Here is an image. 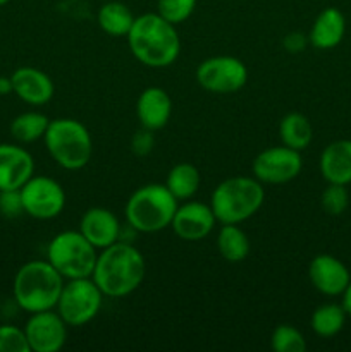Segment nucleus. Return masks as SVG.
Here are the masks:
<instances>
[{"instance_id":"nucleus-1","label":"nucleus","mask_w":351,"mask_h":352,"mask_svg":"<svg viewBox=\"0 0 351 352\" xmlns=\"http://www.w3.org/2000/svg\"><path fill=\"white\" fill-rule=\"evenodd\" d=\"M145 275L147 261L141 251L117 241L98 254L92 278L105 298L120 299L133 294L143 284Z\"/></svg>"},{"instance_id":"nucleus-2","label":"nucleus","mask_w":351,"mask_h":352,"mask_svg":"<svg viewBox=\"0 0 351 352\" xmlns=\"http://www.w3.org/2000/svg\"><path fill=\"white\" fill-rule=\"evenodd\" d=\"M126 38L133 57L147 67H169L181 54V38L176 24L169 23L158 12L134 17Z\"/></svg>"},{"instance_id":"nucleus-3","label":"nucleus","mask_w":351,"mask_h":352,"mask_svg":"<svg viewBox=\"0 0 351 352\" xmlns=\"http://www.w3.org/2000/svg\"><path fill=\"white\" fill-rule=\"evenodd\" d=\"M64 284V277L48 263V260H31L14 275V301L30 315L55 309Z\"/></svg>"},{"instance_id":"nucleus-4","label":"nucleus","mask_w":351,"mask_h":352,"mask_svg":"<svg viewBox=\"0 0 351 352\" xmlns=\"http://www.w3.org/2000/svg\"><path fill=\"white\" fill-rule=\"evenodd\" d=\"M265 201L264 186L258 179L234 175L213 189L210 208L220 223H243L257 215Z\"/></svg>"},{"instance_id":"nucleus-5","label":"nucleus","mask_w":351,"mask_h":352,"mask_svg":"<svg viewBox=\"0 0 351 352\" xmlns=\"http://www.w3.org/2000/svg\"><path fill=\"white\" fill-rule=\"evenodd\" d=\"M178 199L165 184H145L129 196L126 203V220L140 234H157L171 227L178 210Z\"/></svg>"},{"instance_id":"nucleus-6","label":"nucleus","mask_w":351,"mask_h":352,"mask_svg":"<svg viewBox=\"0 0 351 352\" xmlns=\"http://www.w3.org/2000/svg\"><path fill=\"white\" fill-rule=\"evenodd\" d=\"M43 141L48 155L65 170H81L93 157V140L88 127L71 117L52 119Z\"/></svg>"},{"instance_id":"nucleus-7","label":"nucleus","mask_w":351,"mask_h":352,"mask_svg":"<svg viewBox=\"0 0 351 352\" xmlns=\"http://www.w3.org/2000/svg\"><path fill=\"white\" fill-rule=\"evenodd\" d=\"M96 248L79 230H64L52 237L47 246V260L64 280L92 277L95 270Z\"/></svg>"},{"instance_id":"nucleus-8","label":"nucleus","mask_w":351,"mask_h":352,"mask_svg":"<svg viewBox=\"0 0 351 352\" xmlns=\"http://www.w3.org/2000/svg\"><path fill=\"white\" fill-rule=\"evenodd\" d=\"M105 296L92 277L65 280L55 309L67 327H83L96 318Z\"/></svg>"},{"instance_id":"nucleus-9","label":"nucleus","mask_w":351,"mask_h":352,"mask_svg":"<svg viewBox=\"0 0 351 352\" xmlns=\"http://www.w3.org/2000/svg\"><path fill=\"white\" fill-rule=\"evenodd\" d=\"M195 78L205 91L215 95H231L244 88L248 81V69L237 57L217 55L200 62Z\"/></svg>"},{"instance_id":"nucleus-10","label":"nucleus","mask_w":351,"mask_h":352,"mask_svg":"<svg viewBox=\"0 0 351 352\" xmlns=\"http://www.w3.org/2000/svg\"><path fill=\"white\" fill-rule=\"evenodd\" d=\"M19 192L24 213L34 220L57 219L65 208L64 188L47 175H33Z\"/></svg>"},{"instance_id":"nucleus-11","label":"nucleus","mask_w":351,"mask_h":352,"mask_svg":"<svg viewBox=\"0 0 351 352\" xmlns=\"http://www.w3.org/2000/svg\"><path fill=\"white\" fill-rule=\"evenodd\" d=\"M303 158L301 151L284 146H270L260 151L251 164L253 177L262 184H286L291 182L301 174Z\"/></svg>"},{"instance_id":"nucleus-12","label":"nucleus","mask_w":351,"mask_h":352,"mask_svg":"<svg viewBox=\"0 0 351 352\" xmlns=\"http://www.w3.org/2000/svg\"><path fill=\"white\" fill-rule=\"evenodd\" d=\"M24 333L31 352H58L67 340V323L54 309L31 313Z\"/></svg>"},{"instance_id":"nucleus-13","label":"nucleus","mask_w":351,"mask_h":352,"mask_svg":"<svg viewBox=\"0 0 351 352\" xmlns=\"http://www.w3.org/2000/svg\"><path fill=\"white\" fill-rule=\"evenodd\" d=\"M217 219L210 205L200 201H186L179 205L171 222V229L176 236L188 243H198L209 237L215 229Z\"/></svg>"},{"instance_id":"nucleus-14","label":"nucleus","mask_w":351,"mask_h":352,"mask_svg":"<svg viewBox=\"0 0 351 352\" xmlns=\"http://www.w3.org/2000/svg\"><path fill=\"white\" fill-rule=\"evenodd\" d=\"M308 278L313 287L323 296H343L351 282L350 270L332 254H317L308 267Z\"/></svg>"},{"instance_id":"nucleus-15","label":"nucleus","mask_w":351,"mask_h":352,"mask_svg":"<svg viewBox=\"0 0 351 352\" xmlns=\"http://www.w3.org/2000/svg\"><path fill=\"white\" fill-rule=\"evenodd\" d=\"M34 175V160L23 146L0 143V191L21 189Z\"/></svg>"},{"instance_id":"nucleus-16","label":"nucleus","mask_w":351,"mask_h":352,"mask_svg":"<svg viewBox=\"0 0 351 352\" xmlns=\"http://www.w3.org/2000/svg\"><path fill=\"white\" fill-rule=\"evenodd\" d=\"M10 79H12L14 95L28 105H47L54 98V81L47 72L40 71V69L24 65V67L16 69L10 74Z\"/></svg>"},{"instance_id":"nucleus-17","label":"nucleus","mask_w":351,"mask_h":352,"mask_svg":"<svg viewBox=\"0 0 351 352\" xmlns=\"http://www.w3.org/2000/svg\"><path fill=\"white\" fill-rule=\"evenodd\" d=\"M79 232L92 243L96 250H105L117 243L120 237L119 219L110 210L102 206H93L83 213L79 220Z\"/></svg>"},{"instance_id":"nucleus-18","label":"nucleus","mask_w":351,"mask_h":352,"mask_svg":"<svg viewBox=\"0 0 351 352\" xmlns=\"http://www.w3.org/2000/svg\"><path fill=\"white\" fill-rule=\"evenodd\" d=\"M136 116L141 127L148 131L164 129L172 116V100L160 86H148L140 93L136 102Z\"/></svg>"},{"instance_id":"nucleus-19","label":"nucleus","mask_w":351,"mask_h":352,"mask_svg":"<svg viewBox=\"0 0 351 352\" xmlns=\"http://www.w3.org/2000/svg\"><path fill=\"white\" fill-rule=\"evenodd\" d=\"M320 174L329 184H351V140L332 141L320 155Z\"/></svg>"},{"instance_id":"nucleus-20","label":"nucleus","mask_w":351,"mask_h":352,"mask_svg":"<svg viewBox=\"0 0 351 352\" xmlns=\"http://www.w3.org/2000/svg\"><path fill=\"white\" fill-rule=\"evenodd\" d=\"M344 33H346L344 14L336 7H327L313 21L308 33V43L319 50H330L343 41Z\"/></svg>"},{"instance_id":"nucleus-21","label":"nucleus","mask_w":351,"mask_h":352,"mask_svg":"<svg viewBox=\"0 0 351 352\" xmlns=\"http://www.w3.org/2000/svg\"><path fill=\"white\" fill-rule=\"evenodd\" d=\"M279 138L284 146L303 151L313 140V127L308 117L299 112H289L279 122Z\"/></svg>"},{"instance_id":"nucleus-22","label":"nucleus","mask_w":351,"mask_h":352,"mask_svg":"<svg viewBox=\"0 0 351 352\" xmlns=\"http://www.w3.org/2000/svg\"><path fill=\"white\" fill-rule=\"evenodd\" d=\"M200 184H202V174L195 165L188 164V162L174 165L169 170L167 181H165V186L178 201L191 199L198 192Z\"/></svg>"},{"instance_id":"nucleus-23","label":"nucleus","mask_w":351,"mask_h":352,"mask_svg":"<svg viewBox=\"0 0 351 352\" xmlns=\"http://www.w3.org/2000/svg\"><path fill=\"white\" fill-rule=\"evenodd\" d=\"M217 250L226 261L240 263L250 254V239L237 223H222L217 234Z\"/></svg>"},{"instance_id":"nucleus-24","label":"nucleus","mask_w":351,"mask_h":352,"mask_svg":"<svg viewBox=\"0 0 351 352\" xmlns=\"http://www.w3.org/2000/svg\"><path fill=\"white\" fill-rule=\"evenodd\" d=\"M96 21H98V26L103 33L119 38L127 36L134 23V16L126 3L112 0V2H105L100 7Z\"/></svg>"},{"instance_id":"nucleus-25","label":"nucleus","mask_w":351,"mask_h":352,"mask_svg":"<svg viewBox=\"0 0 351 352\" xmlns=\"http://www.w3.org/2000/svg\"><path fill=\"white\" fill-rule=\"evenodd\" d=\"M48 124H50V119L45 113L23 112L14 117L10 122V136L17 143H34L38 140H43Z\"/></svg>"},{"instance_id":"nucleus-26","label":"nucleus","mask_w":351,"mask_h":352,"mask_svg":"<svg viewBox=\"0 0 351 352\" xmlns=\"http://www.w3.org/2000/svg\"><path fill=\"white\" fill-rule=\"evenodd\" d=\"M346 311H344L343 305H334V302H327V305L319 306L313 311L312 318H310V325L312 330L319 337L329 339V337L337 336L343 330L344 323H346Z\"/></svg>"},{"instance_id":"nucleus-27","label":"nucleus","mask_w":351,"mask_h":352,"mask_svg":"<svg viewBox=\"0 0 351 352\" xmlns=\"http://www.w3.org/2000/svg\"><path fill=\"white\" fill-rule=\"evenodd\" d=\"M270 347L275 352H305L306 339L296 327L277 325L272 332Z\"/></svg>"},{"instance_id":"nucleus-28","label":"nucleus","mask_w":351,"mask_h":352,"mask_svg":"<svg viewBox=\"0 0 351 352\" xmlns=\"http://www.w3.org/2000/svg\"><path fill=\"white\" fill-rule=\"evenodd\" d=\"M196 0H157V12L172 24H181L191 17Z\"/></svg>"},{"instance_id":"nucleus-29","label":"nucleus","mask_w":351,"mask_h":352,"mask_svg":"<svg viewBox=\"0 0 351 352\" xmlns=\"http://www.w3.org/2000/svg\"><path fill=\"white\" fill-rule=\"evenodd\" d=\"M320 205L327 215L339 217L346 212L350 205V195H348L346 186L343 184H329L323 189L320 196Z\"/></svg>"},{"instance_id":"nucleus-30","label":"nucleus","mask_w":351,"mask_h":352,"mask_svg":"<svg viewBox=\"0 0 351 352\" xmlns=\"http://www.w3.org/2000/svg\"><path fill=\"white\" fill-rule=\"evenodd\" d=\"M0 352H31L24 329L16 325H0Z\"/></svg>"},{"instance_id":"nucleus-31","label":"nucleus","mask_w":351,"mask_h":352,"mask_svg":"<svg viewBox=\"0 0 351 352\" xmlns=\"http://www.w3.org/2000/svg\"><path fill=\"white\" fill-rule=\"evenodd\" d=\"M24 213L23 199L19 189L14 191H0V215L6 219H17Z\"/></svg>"},{"instance_id":"nucleus-32","label":"nucleus","mask_w":351,"mask_h":352,"mask_svg":"<svg viewBox=\"0 0 351 352\" xmlns=\"http://www.w3.org/2000/svg\"><path fill=\"white\" fill-rule=\"evenodd\" d=\"M153 134H151V131L143 127V129L138 131L133 136V140H131V150H133V153L138 155V157H145V155H148L153 150Z\"/></svg>"},{"instance_id":"nucleus-33","label":"nucleus","mask_w":351,"mask_h":352,"mask_svg":"<svg viewBox=\"0 0 351 352\" xmlns=\"http://www.w3.org/2000/svg\"><path fill=\"white\" fill-rule=\"evenodd\" d=\"M306 43H308V38L301 33H289L288 36L284 38V47L286 50L291 52V54H298V52L305 50Z\"/></svg>"},{"instance_id":"nucleus-34","label":"nucleus","mask_w":351,"mask_h":352,"mask_svg":"<svg viewBox=\"0 0 351 352\" xmlns=\"http://www.w3.org/2000/svg\"><path fill=\"white\" fill-rule=\"evenodd\" d=\"M10 93H14L10 76H0V96L10 95Z\"/></svg>"},{"instance_id":"nucleus-35","label":"nucleus","mask_w":351,"mask_h":352,"mask_svg":"<svg viewBox=\"0 0 351 352\" xmlns=\"http://www.w3.org/2000/svg\"><path fill=\"white\" fill-rule=\"evenodd\" d=\"M343 308L348 316H351V282L348 284L346 291L343 292Z\"/></svg>"},{"instance_id":"nucleus-36","label":"nucleus","mask_w":351,"mask_h":352,"mask_svg":"<svg viewBox=\"0 0 351 352\" xmlns=\"http://www.w3.org/2000/svg\"><path fill=\"white\" fill-rule=\"evenodd\" d=\"M9 2H10V0H0V7L6 6V3H9Z\"/></svg>"}]
</instances>
